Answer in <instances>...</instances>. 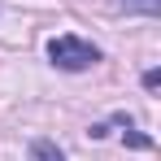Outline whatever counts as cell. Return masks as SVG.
Wrapping results in <instances>:
<instances>
[{
    "instance_id": "cell-1",
    "label": "cell",
    "mask_w": 161,
    "mask_h": 161,
    "mask_svg": "<svg viewBox=\"0 0 161 161\" xmlns=\"http://www.w3.org/2000/svg\"><path fill=\"white\" fill-rule=\"evenodd\" d=\"M48 57H53L57 70L79 74V70H92V65L100 61V48L87 44V39H79V35H57L53 44H48Z\"/></svg>"
},
{
    "instance_id": "cell-2",
    "label": "cell",
    "mask_w": 161,
    "mask_h": 161,
    "mask_svg": "<svg viewBox=\"0 0 161 161\" xmlns=\"http://www.w3.org/2000/svg\"><path fill=\"white\" fill-rule=\"evenodd\" d=\"M31 161H65V153L57 148L53 139H35L31 144Z\"/></svg>"
},
{
    "instance_id": "cell-3",
    "label": "cell",
    "mask_w": 161,
    "mask_h": 161,
    "mask_svg": "<svg viewBox=\"0 0 161 161\" xmlns=\"http://www.w3.org/2000/svg\"><path fill=\"white\" fill-rule=\"evenodd\" d=\"M126 13H148V18H157V9H161V0H118Z\"/></svg>"
},
{
    "instance_id": "cell-4",
    "label": "cell",
    "mask_w": 161,
    "mask_h": 161,
    "mask_svg": "<svg viewBox=\"0 0 161 161\" xmlns=\"http://www.w3.org/2000/svg\"><path fill=\"white\" fill-rule=\"evenodd\" d=\"M144 87L157 92V87H161V70H148V74H144Z\"/></svg>"
}]
</instances>
